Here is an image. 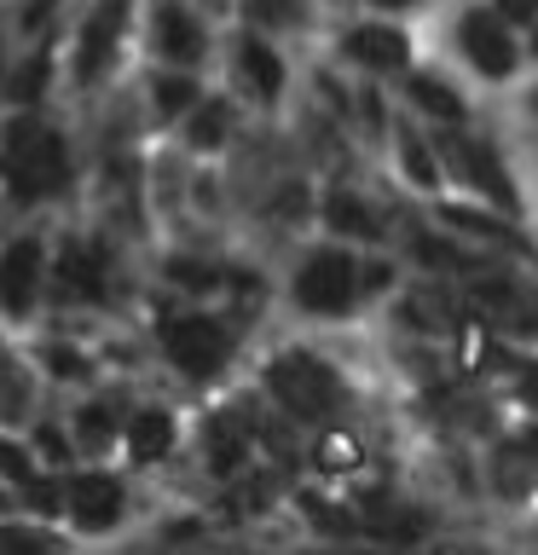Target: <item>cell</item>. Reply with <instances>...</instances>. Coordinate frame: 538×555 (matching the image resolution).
<instances>
[{
    "label": "cell",
    "mask_w": 538,
    "mask_h": 555,
    "mask_svg": "<svg viewBox=\"0 0 538 555\" xmlns=\"http://www.w3.org/2000/svg\"><path fill=\"white\" fill-rule=\"evenodd\" d=\"M272 393H278V405H284L290 416H302V423H312V416H324V411H336L342 405V382L330 364H319L312 353H278L272 359Z\"/></svg>",
    "instance_id": "7a4b0ae2"
},
{
    "label": "cell",
    "mask_w": 538,
    "mask_h": 555,
    "mask_svg": "<svg viewBox=\"0 0 538 555\" xmlns=\"http://www.w3.org/2000/svg\"><path fill=\"white\" fill-rule=\"evenodd\" d=\"M458 168H463V180L481 191V197H492L498 208H515V185H510V173H503V163L486 145H475V139H463L458 145Z\"/></svg>",
    "instance_id": "30bf717a"
},
{
    "label": "cell",
    "mask_w": 538,
    "mask_h": 555,
    "mask_svg": "<svg viewBox=\"0 0 538 555\" xmlns=\"http://www.w3.org/2000/svg\"><path fill=\"white\" fill-rule=\"evenodd\" d=\"M324 220L336 225L342 237H376V215L354 197V191H336V197L324 203Z\"/></svg>",
    "instance_id": "e0dca14e"
},
{
    "label": "cell",
    "mask_w": 538,
    "mask_h": 555,
    "mask_svg": "<svg viewBox=\"0 0 538 555\" xmlns=\"http://www.w3.org/2000/svg\"><path fill=\"white\" fill-rule=\"evenodd\" d=\"M156 52L174 64H197L203 59V29L197 17H191L185 7H174V0H163L156 7Z\"/></svg>",
    "instance_id": "9c48e42d"
},
{
    "label": "cell",
    "mask_w": 538,
    "mask_h": 555,
    "mask_svg": "<svg viewBox=\"0 0 538 555\" xmlns=\"http://www.w3.org/2000/svg\"><path fill=\"white\" fill-rule=\"evenodd\" d=\"M47 364H52V376H87V359L69 353V347H47Z\"/></svg>",
    "instance_id": "83f0119b"
},
{
    "label": "cell",
    "mask_w": 538,
    "mask_h": 555,
    "mask_svg": "<svg viewBox=\"0 0 538 555\" xmlns=\"http://www.w3.org/2000/svg\"><path fill=\"white\" fill-rule=\"evenodd\" d=\"M243 76L255 81V93L260 99H278V87H284V64H278V52L267 47V41H243Z\"/></svg>",
    "instance_id": "2e32d148"
},
{
    "label": "cell",
    "mask_w": 538,
    "mask_h": 555,
    "mask_svg": "<svg viewBox=\"0 0 538 555\" xmlns=\"http://www.w3.org/2000/svg\"><path fill=\"white\" fill-rule=\"evenodd\" d=\"M533 104H538V93H533Z\"/></svg>",
    "instance_id": "e575fe53"
},
{
    "label": "cell",
    "mask_w": 538,
    "mask_h": 555,
    "mask_svg": "<svg viewBox=\"0 0 538 555\" xmlns=\"http://www.w3.org/2000/svg\"><path fill=\"white\" fill-rule=\"evenodd\" d=\"M121 24H128V0H99L87 12V29H81V59H76V76L81 81H99V69L111 64V52L121 41Z\"/></svg>",
    "instance_id": "8992f818"
},
{
    "label": "cell",
    "mask_w": 538,
    "mask_h": 555,
    "mask_svg": "<svg viewBox=\"0 0 538 555\" xmlns=\"http://www.w3.org/2000/svg\"><path fill=\"white\" fill-rule=\"evenodd\" d=\"M59 284L69 295L99 301V295H104V249H99V243H69V249L59 255Z\"/></svg>",
    "instance_id": "7c38bea8"
},
{
    "label": "cell",
    "mask_w": 538,
    "mask_h": 555,
    "mask_svg": "<svg viewBox=\"0 0 538 555\" xmlns=\"http://www.w3.org/2000/svg\"><path fill=\"white\" fill-rule=\"evenodd\" d=\"M463 52H469V64H475L481 76H510L515 69V47H510V35H503V24L492 12H469L463 17Z\"/></svg>",
    "instance_id": "ba28073f"
},
{
    "label": "cell",
    "mask_w": 538,
    "mask_h": 555,
    "mask_svg": "<svg viewBox=\"0 0 538 555\" xmlns=\"http://www.w3.org/2000/svg\"><path fill=\"white\" fill-rule=\"evenodd\" d=\"M0 173L12 180L17 197H52V191L64 185V145H59V133L41 128V121H29V116H17L12 128H7V145H0Z\"/></svg>",
    "instance_id": "6da1fadb"
},
{
    "label": "cell",
    "mask_w": 538,
    "mask_h": 555,
    "mask_svg": "<svg viewBox=\"0 0 538 555\" xmlns=\"http://www.w3.org/2000/svg\"><path fill=\"white\" fill-rule=\"evenodd\" d=\"M168 446H174V416L168 411H139L133 423H128V451H133L139 463L163 457Z\"/></svg>",
    "instance_id": "9a60e30c"
},
{
    "label": "cell",
    "mask_w": 538,
    "mask_h": 555,
    "mask_svg": "<svg viewBox=\"0 0 538 555\" xmlns=\"http://www.w3.org/2000/svg\"><path fill=\"white\" fill-rule=\"evenodd\" d=\"M41 87H47V52H35V59L12 76V99L17 104H35V99H41Z\"/></svg>",
    "instance_id": "d4e9b609"
},
{
    "label": "cell",
    "mask_w": 538,
    "mask_h": 555,
    "mask_svg": "<svg viewBox=\"0 0 538 555\" xmlns=\"http://www.w3.org/2000/svg\"><path fill=\"white\" fill-rule=\"evenodd\" d=\"M41 451H47L52 463H59V457H64V440H59V434H52V428H41Z\"/></svg>",
    "instance_id": "1f68e13d"
},
{
    "label": "cell",
    "mask_w": 538,
    "mask_h": 555,
    "mask_svg": "<svg viewBox=\"0 0 538 555\" xmlns=\"http://www.w3.org/2000/svg\"><path fill=\"white\" fill-rule=\"evenodd\" d=\"M498 17H515V24H533L538 0H498Z\"/></svg>",
    "instance_id": "4dcf8cb0"
},
{
    "label": "cell",
    "mask_w": 538,
    "mask_h": 555,
    "mask_svg": "<svg viewBox=\"0 0 538 555\" xmlns=\"http://www.w3.org/2000/svg\"><path fill=\"white\" fill-rule=\"evenodd\" d=\"M347 52H354L359 64H371V69H406L411 41L388 24H359L354 35H347Z\"/></svg>",
    "instance_id": "8fae6325"
},
{
    "label": "cell",
    "mask_w": 538,
    "mask_h": 555,
    "mask_svg": "<svg viewBox=\"0 0 538 555\" xmlns=\"http://www.w3.org/2000/svg\"><path fill=\"white\" fill-rule=\"evenodd\" d=\"M163 347L185 376H215L226 364V353H232V336H226V324H215V319H168Z\"/></svg>",
    "instance_id": "277c9868"
},
{
    "label": "cell",
    "mask_w": 538,
    "mask_h": 555,
    "mask_svg": "<svg viewBox=\"0 0 538 555\" xmlns=\"http://www.w3.org/2000/svg\"><path fill=\"white\" fill-rule=\"evenodd\" d=\"M446 225H463V232H475V237H492V243H510V249H521V237L510 232V225L492 220V215H475V208H446Z\"/></svg>",
    "instance_id": "ffe728a7"
},
{
    "label": "cell",
    "mask_w": 538,
    "mask_h": 555,
    "mask_svg": "<svg viewBox=\"0 0 538 555\" xmlns=\"http://www.w3.org/2000/svg\"><path fill=\"white\" fill-rule=\"evenodd\" d=\"M533 52H538V17H533Z\"/></svg>",
    "instance_id": "836d02e7"
},
{
    "label": "cell",
    "mask_w": 538,
    "mask_h": 555,
    "mask_svg": "<svg viewBox=\"0 0 538 555\" xmlns=\"http://www.w3.org/2000/svg\"><path fill=\"white\" fill-rule=\"evenodd\" d=\"M411 99L423 104L428 116H440V121H458L463 116V99L451 93L446 81H434V76H411Z\"/></svg>",
    "instance_id": "ac0fdd59"
},
{
    "label": "cell",
    "mask_w": 538,
    "mask_h": 555,
    "mask_svg": "<svg viewBox=\"0 0 538 555\" xmlns=\"http://www.w3.org/2000/svg\"><path fill=\"white\" fill-rule=\"evenodd\" d=\"M399 163H406V173H411L417 185H428V191L440 185V173H434V163H428V151L417 145V139H411L406 128H399Z\"/></svg>",
    "instance_id": "cb8c5ba5"
},
{
    "label": "cell",
    "mask_w": 538,
    "mask_h": 555,
    "mask_svg": "<svg viewBox=\"0 0 538 555\" xmlns=\"http://www.w3.org/2000/svg\"><path fill=\"white\" fill-rule=\"evenodd\" d=\"M0 475H7V480H29V457L12 440H0Z\"/></svg>",
    "instance_id": "f1b7e54d"
},
{
    "label": "cell",
    "mask_w": 538,
    "mask_h": 555,
    "mask_svg": "<svg viewBox=\"0 0 538 555\" xmlns=\"http://www.w3.org/2000/svg\"><path fill=\"white\" fill-rule=\"evenodd\" d=\"M191 99H197V87H191V76H156V111H163V116H180V111H191Z\"/></svg>",
    "instance_id": "7402d4cb"
},
{
    "label": "cell",
    "mask_w": 538,
    "mask_h": 555,
    "mask_svg": "<svg viewBox=\"0 0 538 555\" xmlns=\"http://www.w3.org/2000/svg\"><path fill=\"white\" fill-rule=\"evenodd\" d=\"M35 289H41V243L35 237H17L7 255H0V307L12 312V319H24Z\"/></svg>",
    "instance_id": "52a82bcc"
},
{
    "label": "cell",
    "mask_w": 538,
    "mask_h": 555,
    "mask_svg": "<svg viewBox=\"0 0 538 555\" xmlns=\"http://www.w3.org/2000/svg\"><path fill=\"white\" fill-rule=\"evenodd\" d=\"M52 538H41V532H0V550H47Z\"/></svg>",
    "instance_id": "f546056e"
},
{
    "label": "cell",
    "mask_w": 538,
    "mask_h": 555,
    "mask_svg": "<svg viewBox=\"0 0 538 555\" xmlns=\"http://www.w3.org/2000/svg\"><path fill=\"white\" fill-rule=\"evenodd\" d=\"M226 128H232V111H226V104L215 99V104H203V111L197 116H191V145H197V151H215L220 145V139H226Z\"/></svg>",
    "instance_id": "d6986e66"
},
{
    "label": "cell",
    "mask_w": 538,
    "mask_h": 555,
    "mask_svg": "<svg viewBox=\"0 0 538 555\" xmlns=\"http://www.w3.org/2000/svg\"><path fill=\"white\" fill-rule=\"evenodd\" d=\"M312 457H319V468H330V475H347V468H359V440L354 434H324Z\"/></svg>",
    "instance_id": "44dd1931"
},
{
    "label": "cell",
    "mask_w": 538,
    "mask_h": 555,
    "mask_svg": "<svg viewBox=\"0 0 538 555\" xmlns=\"http://www.w3.org/2000/svg\"><path fill=\"white\" fill-rule=\"evenodd\" d=\"M354 295H359V272H354V260H347L342 249L307 255L302 278H295V301H302L307 312H347Z\"/></svg>",
    "instance_id": "3957f363"
},
{
    "label": "cell",
    "mask_w": 538,
    "mask_h": 555,
    "mask_svg": "<svg viewBox=\"0 0 538 555\" xmlns=\"http://www.w3.org/2000/svg\"><path fill=\"white\" fill-rule=\"evenodd\" d=\"M406 319L417 330H451V307L440 301V295H411L406 301Z\"/></svg>",
    "instance_id": "603a6c76"
},
{
    "label": "cell",
    "mask_w": 538,
    "mask_h": 555,
    "mask_svg": "<svg viewBox=\"0 0 538 555\" xmlns=\"http://www.w3.org/2000/svg\"><path fill=\"white\" fill-rule=\"evenodd\" d=\"M168 278H174V284H185V289H208V284H215V272L197 267V260H174Z\"/></svg>",
    "instance_id": "4316f807"
},
{
    "label": "cell",
    "mask_w": 538,
    "mask_h": 555,
    "mask_svg": "<svg viewBox=\"0 0 538 555\" xmlns=\"http://www.w3.org/2000/svg\"><path fill=\"white\" fill-rule=\"evenodd\" d=\"M203 440H208V468H215V475H232V468L249 457V428H243L238 416H215Z\"/></svg>",
    "instance_id": "5bb4252c"
},
{
    "label": "cell",
    "mask_w": 538,
    "mask_h": 555,
    "mask_svg": "<svg viewBox=\"0 0 538 555\" xmlns=\"http://www.w3.org/2000/svg\"><path fill=\"white\" fill-rule=\"evenodd\" d=\"M76 434H81V446H87V451H99L104 440H111V411H104V405H87V411H81V423H76Z\"/></svg>",
    "instance_id": "484cf974"
},
{
    "label": "cell",
    "mask_w": 538,
    "mask_h": 555,
    "mask_svg": "<svg viewBox=\"0 0 538 555\" xmlns=\"http://www.w3.org/2000/svg\"><path fill=\"white\" fill-rule=\"evenodd\" d=\"M64 515L76 520L81 532H104L121 515V480L116 475H99V468L76 475V480L64 486Z\"/></svg>",
    "instance_id": "5b68a950"
},
{
    "label": "cell",
    "mask_w": 538,
    "mask_h": 555,
    "mask_svg": "<svg viewBox=\"0 0 538 555\" xmlns=\"http://www.w3.org/2000/svg\"><path fill=\"white\" fill-rule=\"evenodd\" d=\"M376 7H417V0H376Z\"/></svg>",
    "instance_id": "d6a6232c"
},
{
    "label": "cell",
    "mask_w": 538,
    "mask_h": 555,
    "mask_svg": "<svg viewBox=\"0 0 538 555\" xmlns=\"http://www.w3.org/2000/svg\"><path fill=\"white\" fill-rule=\"evenodd\" d=\"M475 307H481L498 330H538L533 307L521 301V295H515L510 284H498V278H492V284H475Z\"/></svg>",
    "instance_id": "4fadbf2b"
}]
</instances>
